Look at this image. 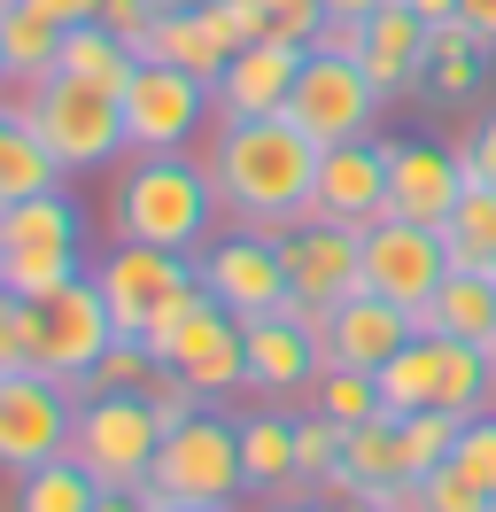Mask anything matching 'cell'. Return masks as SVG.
Segmentation results:
<instances>
[{"mask_svg": "<svg viewBox=\"0 0 496 512\" xmlns=\"http://www.w3.org/2000/svg\"><path fill=\"white\" fill-rule=\"evenodd\" d=\"M194 156L210 171L225 225H264V233L303 218L310 179H318V140L287 117H217Z\"/></svg>", "mask_w": 496, "mask_h": 512, "instance_id": "obj_1", "label": "cell"}, {"mask_svg": "<svg viewBox=\"0 0 496 512\" xmlns=\"http://www.w3.org/2000/svg\"><path fill=\"white\" fill-rule=\"evenodd\" d=\"M217 225H225V210H217V187L202 171V156H132L109 179V233L117 241L202 256Z\"/></svg>", "mask_w": 496, "mask_h": 512, "instance_id": "obj_2", "label": "cell"}, {"mask_svg": "<svg viewBox=\"0 0 496 512\" xmlns=\"http://www.w3.org/2000/svg\"><path fill=\"white\" fill-rule=\"evenodd\" d=\"M155 450H163V419L140 388H86L78 419H70V458L86 466L101 489L140 497L155 474Z\"/></svg>", "mask_w": 496, "mask_h": 512, "instance_id": "obj_3", "label": "cell"}, {"mask_svg": "<svg viewBox=\"0 0 496 512\" xmlns=\"http://www.w3.org/2000/svg\"><path fill=\"white\" fill-rule=\"evenodd\" d=\"M140 497H171V505H248L241 481V412H202L186 427H163V450H155V474Z\"/></svg>", "mask_w": 496, "mask_h": 512, "instance_id": "obj_4", "label": "cell"}, {"mask_svg": "<svg viewBox=\"0 0 496 512\" xmlns=\"http://www.w3.org/2000/svg\"><path fill=\"white\" fill-rule=\"evenodd\" d=\"M31 117V132H39V148L62 163V179H78V171H101V163L124 156V101L109 94V86H86V78H39V86H24V101H16Z\"/></svg>", "mask_w": 496, "mask_h": 512, "instance_id": "obj_5", "label": "cell"}, {"mask_svg": "<svg viewBox=\"0 0 496 512\" xmlns=\"http://www.w3.org/2000/svg\"><path fill=\"white\" fill-rule=\"evenodd\" d=\"M117 101H124V156H186L217 125L210 78H194L179 63H155V55H140V70L124 78Z\"/></svg>", "mask_w": 496, "mask_h": 512, "instance_id": "obj_6", "label": "cell"}, {"mask_svg": "<svg viewBox=\"0 0 496 512\" xmlns=\"http://www.w3.org/2000/svg\"><path fill=\"white\" fill-rule=\"evenodd\" d=\"M155 365H171V373H186V381L202 388L210 404H233L248 388V342H241V319L225 311V303H210V288H194L171 311V319L148 334Z\"/></svg>", "mask_w": 496, "mask_h": 512, "instance_id": "obj_7", "label": "cell"}, {"mask_svg": "<svg viewBox=\"0 0 496 512\" xmlns=\"http://www.w3.org/2000/svg\"><path fill=\"white\" fill-rule=\"evenodd\" d=\"M86 280L101 288L117 334H155V326L179 311L186 295L202 288L194 280V256L179 249H148V241H109V249L86 264Z\"/></svg>", "mask_w": 496, "mask_h": 512, "instance_id": "obj_8", "label": "cell"}, {"mask_svg": "<svg viewBox=\"0 0 496 512\" xmlns=\"http://www.w3.org/2000/svg\"><path fill=\"white\" fill-rule=\"evenodd\" d=\"M194 280L210 288V303H225L233 319H272L279 303H287V256H279V233L264 225H217L210 249L194 256Z\"/></svg>", "mask_w": 496, "mask_h": 512, "instance_id": "obj_9", "label": "cell"}, {"mask_svg": "<svg viewBox=\"0 0 496 512\" xmlns=\"http://www.w3.org/2000/svg\"><path fill=\"white\" fill-rule=\"evenodd\" d=\"M372 117H380V86L365 78V63L310 47L303 78L287 94V125L310 132L318 148H341V140H372Z\"/></svg>", "mask_w": 496, "mask_h": 512, "instance_id": "obj_10", "label": "cell"}, {"mask_svg": "<svg viewBox=\"0 0 496 512\" xmlns=\"http://www.w3.org/2000/svg\"><path fill=\"white\" fill-rule=\"evenodd\" d=\"M70 419H78V388L47 381L39 365L0 373V474L16 481L70 450Z\"/></svg>", "mask_w": 496, "mask_h": 512, "instance_id": "obj_11", "label": "cell"}, {"mask_svg": "<svg viewBox=\"0 0 496 512\" xmlns=\"http://www.w3.org/2000/svg\"><path fill=\"white\" fill-rule=\"evenodd\" d=\"M380 156H388V218H411V225H450L458 194L473 187L465 179V156L458 140H434V132H380Z\"/></svg>", "mask_w": 496, "mask_h": 512, "instance_id": "obj_12", "label": "cell"}, {"mask_svg": "<svg viewBox=\"0 0 496 512\" xmlns=\"http://www.w3.org/2000/svg\"><path fill=\"white\" fill-rule=\"evenodd\" d=\"M303 218L349 225V233H372V225L388 218V156H380V132H372V140L318 148V179H310Z\"/></svg>", "mask_w": 496, "mask_h": 512, "instance_id": "obj_13", "label": "cell"}, {"mask_svg": "<svg viewBox=\"0 0 496 512\" xmlns=\"http://www.w3.org/2000/svg\"><path fill=\"white\" fill-rule=\"evenodd\" d=\"M117 342V319H109V303L93 280H70L55 303H39V373L62 388H86L101 350Z\"/></svg>", "mask_w": 496, "mask_h": 512, "instance_id": "obj_14", "label": "cell"}, {"mask_svg": "<svg viewBox=\"0 0 496 512\" xmlns=\"http://www.w3.org/2000/svg\"><path fill=\"white\" fill-rule=\"evenodd\" d=\"M442 272H450V249H442V233L434 225H411V218H380L365 233V288L403 303L411 319L427 311V295L442 288Z\"/></svg>", "mask_w": 496, "mask_h": 512, "instance_id": "obj_15", "label": "cell"}, {"mask_svg": "<svg viewBox=\"0 0 496 512\" xmlns=\"http://www.w3.org/2000/svg\"><path fill=\"white\" fill-rule=\"evenodd\" d=\"M279 256H287V288L326 303V311L365 295V233H349V225H326V218L279 225Z\"/></svg>", "mask_w": 496, "mask_h": 512, "instance_id": "obj_16", "label": "cell"}, {"mask_svg": "<svg viewBox=\"0 0 496 512\" xmlns=\"http://www.w3.org/2000/svg\"><path fill=\"white\" fill-rule=\"evenodd\" d=\"M303 63H310V47H295V39L241 47L233 63L217 70V117H287V94H295Z\"/></svg>", "mask_w": 496, "mask_h": 512, "instance_id": "obj_17", "label": "cell"}, {"mask_svg": "<svg viewBox=\"0 0 496 512\" xmlns=\"http://www.w3.org/2000/svg\"><path fill=\"white\" fill-rule=\"evenodd\" d=\"M419 334V319L403 311V303H388V295H349V303H334V326H326V365H357V373H380L388 357L403 350Z\"/></svg>", "mask_w": 496, "mask_h": 512, "instance_id": "obj_18", "label": "cell"}, {"mask_svg": "<svg viewBox=\"0 0 496 512\" xmlns=\"http://www.w3.org/2000/svg\"><path fill=\"white\" fill-rule=\"evenodd\" d=\"M357 63H365V78L380 86V101H419V78H427V24L403 8V0H388V8H372L365 16V47H357Z\"/></svg>", "mask_w": 496, "mask_h": 512, "instance_id": "obj_19", "label": "cell"}, {"mask_svg": "<svg viewBox=\"0 0 496 512\" xmlns=\"http://www.w3.org/2000/svg\"><path fill=\"white\" fill-rule=\"evenodd\" d=\"M241 342H248V388L256 396H310V381H318V365H326V350L310 342L295 319H248L241 326Z\"/></svg>", "mask_w": 496, "mask_h": 512, "instance_id": "obj_20", "label": "cell"}, {"mask_svg": "<svg viewBox=\"0 0 496 512\" xmlns=\"http://www.w3.org/2000/svg\"><path fill=\"white\" fill-rule=\"evenodd\" d=\"M489 70H496V55L465 32L458 16H450V24H427V78H419V101H434V109H473V101L489 94Z\"/></svg>", "mask_w": 496, "mask_h": 512, "instance_id": "obj_21", "label": "cell"}, {"mask_svg": "<svg viewBox=\"0 0 496 512\" xmlns=\"http://www.w3.org/2000/svg\"><path fill=\"white\" fill-rule=\"evenodd\" d=\"M241 481H248V505L303 489V466H295V412H287V404H256V412L241 404Z\"/></svg>", "mask_w": 496, "mask_h": 512, "instance_id": "obj_22", "label": "cell"}, {"mask_svg": "<svg viewBox=\"0 0 496 512\" xmlns=\"http://www.w3.org/2000/svg\"><path fill=\"white\" fill-rule=\"evenodd\" d=\"M357 497H372V512H396L403 489H411V474H403V427L388 412L365 419V427H349V443H341V474Z\"/></svg>", "mask_w": 496, "mask_h": 512, "instance_id": "obj_23", "label": "cell"}, {"mask_svg": "<svg viewBox=\"0 0 496 512\" xmlns=\"http://www.w3.org/2000/svg\"><path fill=\"white\" fill-rule=\"evenodd\" d=\"M419 334H434V342H481L496 357V280L450 264L442 288L427 295V311H419Z\"/></svg>", "mask_w": 496, "mask_h": 512, "instance_id": "obj_24", "label": "cell"}, {"mask_svg": "<svg viewBox=\"0 0 496 512\" xmlns=\"http://www.w3.org/2000/svg\"><path fill=\"white\" fill-rule=\"evenodd\" d=\"M372 381H380V412H388V419L442 412V342H434V334H411Z\"/></svg>", "mask_w": 496, "mask_h": 512, "instance_id": "obj_25", "label": "cell"}, {"mask_svg": "<svg viewBox=\"0 0 496 512\" xmlns=\"http://www.w3.org/2000/svg\"><path fill=\"white\" fill-rule=\"evenodd\" d=\"M140 55H155V63H179V70H194V78H210V86H217V70L233 63V47L217 39V24L202 16V8H163Z\"/></svg>", "mask_w": 496, "mask_h": 512, "instance_id": "obj_26", "label": "cell"}, {"mask_svg": "<svg viewBox=\"0 0 496 512\" xmlns=\"http://www.w3.org/2000/svg\"><path fill=\"white\" fill-rule=\"evenodd\" d=\"M55 241H78V249H86V210L62 187L24 194V202H0V249H55Z\"/></svg>", "mask_w": 496, "mask_h": 512, "instance_id": "obj_27", "label": "cell"}, {"mask_svg": "<svg viewBox=\"0 0 496 512\" xmlns=\"http://www.w3.org/2000/svg\"><path fill=\"white\" fill-rule=\"evenodd\" d=\"M0 55H8V86L24 94V86H39V78H55L62 24H47V16L24 8V0H8V8H0Z\"/></svg>", "mask_w": 496, "mask_h": 512, "instance_id": "obj_28", "label": "cell"}, {"mask_svg": "<svg viewBox=\"0 0 496 512\" xmlns=\"http://www.w3.org/2000/svg\"><path fill=\"white\" fill-rule=\"evenodd\" d=\"M47 187H62V163L39 148L31 117L8 101L0 109V202H24V194H47Z\"/></svg>", "mask_w": 496, "mask_h": 512, "instance_id": "obj_29", "label": "cell"}, {"mask_svg": "<svg viewBox=\"0 0 496 512\" xmlns=\"http://www.w3.org/2000/svg\"><path fill=\"white\" fill-rule=\"evenodd\" d=\"M93 256L78 241H55V249H0V288L24 295V303H55L70 280H86Z\"/></svg>", "mask_w": 496, "mask_h": 512, "instance_id": "obj_30", "label": "cell"}, {"mask_svg": "<svg viewBox=\"0 0 496 512\" xmlns=\"http://www.w3.org/2000/svg\"><path fill=\"white\" fill-rule=\"evenodd\" d=\"M62 78H86V86H109V94H124V78L140 70V47L117 32H101V24H70L62 32Z\"/></svg>", "mask_w": 496, "mask_h": 512, "instance_id": "obj_31", "label": "cell"}, {"mask_svg": "<svg viewBox=\"0 0 496 512\" xmlns=\"http://www.w3.org/2000/svg\"><path fill=\"white\" fill-rule=\"evenodd\" d=\"M101 481L62 450V458H47V466H31V474H16V512H101Z\"/></svg>", "mask_w": 496, "mask_h": 512, "instance_id": "obj_32", "label": "cell"}, {"mask_svg": "<svg viewBox=\"0 0 496 512\" xmlns=\"http://www.w3.org/2000/svg\"><path fill=\"white\" fill-rule=\"evenodd\" d=\"M442 249H450V264L458 272H489L496 264V187H473L458 194V210H450V225H442Z\"/></svg>", "mask_w": 496, "mask_h": 512, "instance_id": "obj_33", "label": "cell"}, {"mask_svg": "<svg viewBox=\"0 0 496 512\" xmlns=\"http://www.w3.org/2000/svg\"><path fill=\"white\" fill-rule=\"evenodd\" d=\"M310 412L341 419V427H365V419H380V381L357 373V365H318V381H310Z\"/></svg>", "mask_w": 496, "mask_h": 512, "instance_id": "obj_34", "label": "cell"}, {"mask_svg": "<svg viewBox=\"0 0 496 512\" xmlns=\"http://www.w3.org/2000/svg\"><path fill=\"white\" fill-rule=\"evenodd\" d=\"M450 474H458L473 497H496V404H489V412H473V419H458Z\"/></svg>", "mask_w": 496, "mask_h": 512, "instance_id": "obj_35", "label": "cell"}, {"mask_svg": "<svg viewBox=\"0 0 496 512\" xmlns=\"http://www.w3.org/2000/svg\"><path fill=\"white\" fill-rule=\"evenodd\" d=\"M341 443H349V427L326 412H295V466H303V489H318V481H334L341 474Z\"/></svg>", "mask_w": 496, "mask_h": 512, "instance_id": "obj_36", "label": "cell"}, {"mask_svg": "<svg viewBox=\"0 0 496 512\" xmlns=\"http://www.w3.org/2000/svg\"><path fill=\"white\" fill-rule=\"evenodd\" d=\"M39 365V303L0 288V373H24Z\"/></svg>", "mask_w": 496, "mask_h": 512, "instance_id": "obj_37", "label": "cell"}, {"mask_svg": "<svg viewBox=\"0 0 496 512\" xmlns=\"http://www.w3.org/2000/svg\"><path fill=\"white\" fill-rule=\"evenodd\" d=\"M155 373V350H148V334H117L109 350H101V365H93V381L86 388H148ZM78 388V396H86Z\"/></svg>", "mask_w": 496, "mask_h": 512, "instance_id": "obj_38", "label": "cell"}, {"mask_svg": "<svg viewBox=\"0 0 496 512\" xmlns=\"http://www.w3.org/2000/svg\"><path fill=\"white\" fill-rule=\"evenodd\" d=\"M202 16L217 24V39L241 55V47H256V39H272V16H264V0H202Z\"/></svg>", "mask_w": 496, "mask_h": 512, "instance_id": "obj_39", "label": "cell"}, {"mask_svg": "<svg viewBox=\"0 0 496 512\" xmlns=\"http://www.w3.org/2000/svg\"><path fill=\"white\" fill-rule=\"evenodd\" d=\"M396 512H489V497H473V489H465V481L450 474V466H442V474L411 481V489H403V505H396Z\"/></svg>", "mask_w": 496, "mask_h": 512, "instance_id": "obj_40", "label": "cell"}, {"mask_svg": "<svg viewBox=\"0 0 496 512\" xmlns=\"http://www.w3.org/2000/svg\"><path fill=\"white\" fill-rule=\"evenodd\" d=\"M155 16H163V0H101V32H117V39H132V47H148V32H155Z\"/></svg>", "mask_w": 496, "mask_h": 512, "instance_id": "obj_41", "label": "cell"}, {"mask_svg": "<svg viewBox=\"0 0 496 512\" xmlns=\"http://www.w3.org/2000/svg\"><path fill=\"white\" fill-rule=\"evenodd\" d=\"M264 16H272V39L310 47V39H318V24H326V0H264Z\"/></svg>", "mask_w": 496, "mask_h": 512, "instance_id": "obj_42", "label": "cell"}, {"mask_svg": "<svg viewBox=\"0 0 496 512\" xmlns=\"http://www.w3.org/2000/svg\"><path fill=\"white\" fill-rule=\"evenodd\" d=\"M458 156H465V179H481V187H496V109H481V117L465 125Z\"/></svg>", "mask_w": 496, "mask_h": 512, "instance_id": "obj_43", "label": "cell"}, {"mask_svg": "<svg viewBox=\"0 0 496 512\" xmlns=\"http://www.w3.org/2000/svg\"><path fill=\"white\" fill-rule=\"evenodd\" d=\"M24 8H39V16H47V24H62V32H70V24H93V16H101V0H24Z\"/></svg>", "mask_w": 496, "mask_h": 512, "instance_id": "obj_44", "label": "cell"}, {"mask_svg": "<svg viewBox=\"0 0 496 512\" xmlns=\"http://www.w3.org/2000/svg\"><path fill=\"white\" fill-rule=\"evenodd\" d=\"M458 24H465V32H473V39H481V47L496 55V0H458Z\"/></svg>", "mask_w": 496, "mask_h": 512, "instance_id": "obj_45", "label": "cell"}, {"mask_svg": "<svg viewBox=\"0 0 496 512\" xmlns=\"http://www.w3.org/2000/svg\"><path fill=\"white\" fill-rule=\"evenodd\" d=\"M248 512H318V505H310V489H287V497H256Z\"/></svg>", "mask_w": 496, "mask_h": 512, "instance_id": "obj_46", "label": "cell"}, {"mask_svg": "<svg viewBox=\"0 0 496 512\" xmlns=\"http://www.w3.org/2000/svg\"><path fill=\"white\" fill-rule=\"evenodd\" d=\"M403 8H411L419 24H450V16H458V0H403Z\"/></svg>", "mask_w": 496, "mask_h": 512, "instance_id": "obj_47", "label": "cell"}, {"mask_svg": "<svg viewBox=\"0 0 496 512\" xmlns=\"http://www.w3.org/2000/svg\"><path fill=\"white\" fill-rule=\"evenodd\" d=\"M140 512H241V505H171V497H140Z\"/></svg>", "mask_w": 496, "mask_h": 512, "instance_id": "obj_48", "label": "cell"}, {"mask_svg": "<svg viewBox=\"0 0 496 512\" xmlns=\"http://www.w3.org/2000/svg\"><path fill=\"white\" fill-rule=\"evenodd\" d=\"M372 8H388V0H326V16H372Z\"/></svg>", "mask_w": 496, "mask_h": 512, "instance_id": "obj_49", "label": "cell"}, {"mask_svg": "<svg viewBox=\"0 0 496 512\" xmlns=\"http://www.w3.org/2000/svg\"><path fill=\"white\" fill-rule=\"evenodd\" d=\"M101 512H140V497H117V489H109V497H101Z\"/></svg>", "mask_w": 496, "mask_h": 512, "instance_id": "obj_50", "label": "cell"}, {"mask_svg": "<svg viewBox=\"0 0 496 512\" xmlns=\"http://www.w3.org/2000/svg\"><path fill=\"white\" fill-rule=\"evenodd\" d=\"M163 8H202V0H163Z\"/></svg>", "mask_w": 496, "mask_h": 512, "instance_id": "obj_51", "label": "cell"}, {"mask_svg": "<svg viewBox=\"0 0 496 512\" xmlns=\"http://www.w3.org/2000/svg\"><path fill=\"white\" fill-rule=\"evenodd\" d=\"M0 86H8V55H0Z\"/></svg>", "mask_w": 496, "mask_h": 512, "instance_id": "obj_52", "label": "cell"}, {"mask_svg": "<svg viewBox=\"0 0 496 512\" xmlns=\"http://www.w3.org/2000/svg\"><path fill=\"white\" fill-rule=\"evenodd\" d=\"M489 280H496V264H489Z\"/></svg>", "mask_w": 496, "mask_h": 512, "instance_id": "obj_53", "label": "cell"}, {"mask_svg": "<svg viewBox=\"0 0 496 512\" xmlns=\"http://www.w3.org/2000/svg\"><path fill=\"white\" fill-rule=\"evenodd\" d=\"M489 512H496V497H489Z\"/></svg>", "mask_w": 496, "mask_h": 512, "instance_id": "obj_54", "label": "cell"}, {"mask_svg": "<svg viewBox=\"0 0 496 512\" xmlns=\"http://www.w3.org/2000/svg\"><path fill=\"white\" fill-rule=\"evenodd\" d=\"M0 8H8V0H0Z\"/></svg>", "mask_w": 496, "mask_h": 512, "instance_id": "obj_55", "label": "cell"}]
</instances>
